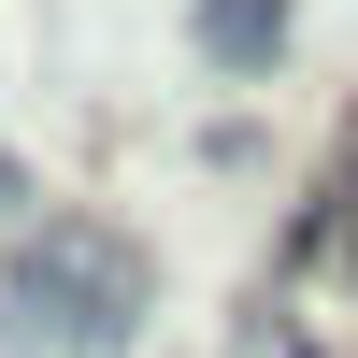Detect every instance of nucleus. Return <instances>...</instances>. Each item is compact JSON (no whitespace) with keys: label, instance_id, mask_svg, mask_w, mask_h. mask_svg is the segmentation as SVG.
<instances>
[{"label":"nucleus","instance_id":"obj_2","mask_svg":"<svg viewBox=\"0 0 358 358\" xmlns=\"http://www.w3.org/2000/svg\"><path fill=\"white\" fill-rule=\"evenodd\" d=\"M287 273H358V143H344V172L287 215Z\"/></svg>","mask_w":358,"mask_h":358},{"label":"nucleus","instance_id":"obj_3","mask_svg":"<svg viewBox=\"0 0 358 358\" xmlns=\"http://www.w3.org/2000/svg\"><path fill=\"white\" fill-rule=\"evenodd\" d=\"M187 43L215 57V72H273V57H287V0H201Z\"/></svg>","mask_w":358,"mask_h":358},{"label":"nucleus","instance_id":"obj_1","mask_svg":"<svg viewBox=\"0 0 358 358\" xmlns=\"http://www.w3.org/2000/svg\"><path fill=\"white\" fill-rule=\"evenodd\" d=\"M15 301H29V330L115 358V344H129V315H143V258L115 244V229L57 215V229H29V244H15Z\"/></svg>","mask_w":358,"mask_h":358}]
</instances>
